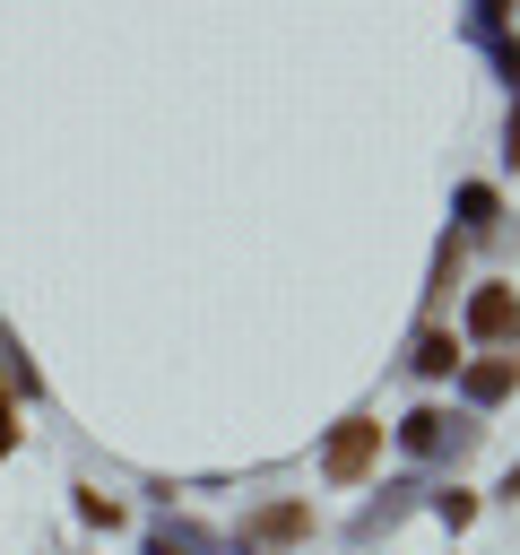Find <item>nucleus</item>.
I'll return each mask as SVG.
<instances>
[{"mask_svg":"<svg viewBox=\"0 0 520 555\" xmlns=\"http://www.w3.org/2000/svg\"><path fill=\"white\" fill-rule=\"evenodd\" d=\"M373 460H381V425H373V416H347V425L321 442V477H329V486H355Z\"/></svg>","mask_w":520,"mask_h":555,"instance_id":"nucleus-2","label":"nucleus"},{"mask_svg":"<svg viewBox=\"0 0 520 555\" xmlns=\"http://www.w3.org/2000/svg\"><path fill=\"white\" fill-rule=\"evenodd\" d=\"M425 382H442V373H459V338L451 330H416V356H407Z\"/></svg>","mask_w":520,"mask_h":555,"instance_id":"nucleus-5","label":"nucleus"},{"mask_svg":"<svg viewBox=\"0 0 520 555\" xmlns=\"http://www.w3.org/2000/svg\"><path fill=\"white\" fill-rule=\"evenodd\" d=\"M303 538H312V503L303 494L243 512V555H277V546H303Z\"/></svg>","mask_w":520,"mask_h":555,"instance_id":"nucleus-1","label":"nucleus"},{"mask_svg":"<svg viewBox=\"0 0 520 555\" xmlns=\"http://www.w3.org/2000/svg\"><path fill=\"white\" fill-rule=\"evenodd\" d=\"M9 451H17V399L0 390V460H9Z\"/></svg>","mask_w":520,"mask_h":555,"instance_id":"nucleus-11","label":"nucleus"},{"mask_svg":"<svg viewBox=\"0 0 520 555\" xmlns=\"http://www.w3.org/2000/svg\"><path fill=\"white\" fill-rule=\"evenodd\" d=\"M433 512H442V520H451V529H459V520H468V512H477V494H459V486H451V494H433Z\"/></svg>","mask_w":520,"mask_h":555,"instance_id":"nucleus-9","label":"nucleus"},{"mask_svg":"<svg viewBox=\"0 0 520 555\" xmlns=\"http://www.w3.org/2000/svg\"><path fill=\"white\" fill-rule=\"evenodd\" d=\"M503 9H511V0H477V17H485V26H494V17H503Z\"/></svg>","mask_w":520,"mask_h":555,"instance_id":"nucleus-13","label":"nucleus"},{"mask_svg":"<svg viewBox=\"0 0 520 555\" xmlns=\"http://www.w3.org/2000/svg\"><path fill=\"white\" fill-rule=\"evenodd\" d=\"M78 520H95V529H121V503H113V494H78Z\"/></svg>","mask_w":520,"mask_h":555,"instance_id":"nucleus-8","label":"nucleus"},{"mask_svg":"<svg viewBox=\"0 0 520 555\" xmlns=\"http://www.w3.org/2000/svg\"><path fill=\"white\" fill-rule=\"evenodd\" d=\"M156 555H199V538L191 529H156Z\"/></svg>","mask_w":520,"mask_h":555,"instance_id":"nucleus-10","label":"nucleus"},{"mask_svg":"<svg viewBox=\"0 0 520 555\" xmlns=\"http://www.w3.org/2000/svg\"><path fill=\"white\" fill-rule=\"evenodd\" d=\"M459 217H468V225H494V191L468 182V191H459Z\"/></svg>","mask_w":520,"mask_h":555,"instance_id":"nucleus-7","label":"nucleus"},{"mask_svg":"<svg viewBox=\"0 0 520 555\" xmlns=\"http://www.w3.org/2000/svg\"><path fill=\"white\" fill-rule=\"evenodd\" d=\"M468 338L511 347V338H520V295H511V286H477V295H468Z\"/></svg>","mask_w":520,"mask_h":555,"instance_id":"nucleus-3","label":"nucleus"},{"mask_svg":"<svg viewBox=\"0 0 520 555\" xmlns=\"http://www.w3.org/2000/svg\"><path fill=\"white\" fill-rule=\"evenodd\" d=\"M399 442H407V451H442V442H451V416H442V408H416V416L399 425Z\"/></svg>","mask_w":520,"mask_h":555,"instance_id":"nucleus-6","label":"nucleus"},{"mask_svg":"<svg viewBox=\"0 0 520 555\" xmlns=\"http://www.w3.org/2000/svg\"><path fill=\"white\" fill-rule=\"evenodd\" d=\"M459 382H468V399H477V408H494V399H511V390H520V356H485V364H468Z\"/></svg>","mask_w":520,"mask_h":555,"instance_id":"nucleus-4","label":"nucleus"},{"mask_svg":"<svg viewBox=\"0 0 520 555\" xmlns=\"http://www.w3.org/2000/svg\"><path fill=\"white\" fill-rule=\"evenodd\" d=\"M503 156L520 165V104H511V130H503Z\"/></svg>","mask_w":520,"mask_h":555,"instance_id":"nucleus-12","label":"nucleus"}]
</instances>
